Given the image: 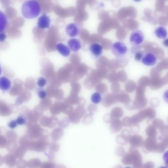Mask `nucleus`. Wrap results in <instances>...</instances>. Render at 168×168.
I'll use <instances>...</instances> for the list:
<instances>
[{
  "label": "nucleus",
  "mask_w": 168,
  "mask_h": 168,
  "mask_svg": "<svg viewBox=\"0 0 168 168\" xmlns=\"http://www.w3.org/2000/svg\"><path fill=\"white\" fill-rule=\"evenodd\" d=\"M121 159V162L126 165H132L135 168L143 167L142 158L138 150L132 147L129 150V152L124 155Z\"/></svg>",
  "instance_id": "1"
},
{
  "label": "nucleus",
  "mask_w": 168,
  "mask_h": 168,
  "mask_svg": "<svg viewBox=\"0 0 168 168\" xmlns=\"http://www.w3.org/2000/svg\"><path fill=\"white\" fill-rule=\"evenodd\" d=\"M41 7L36 0H28L22 5V12L23 16L27 19H34L40 14Z\"/></svg>",
  "instance_id": "2"
},
{
  "label": "nucleus",
  "mask_w": 168,
  "mask_h": 168,
  "mask_svg": "<svg viewBox=\"0 0 168 168\" xmlns=\"http://www.w3.org/2000/svg\"><path fill=\"white\" fill-rule=\"evenodd\" d=\"M156 116L155 110L151 107H148L133 115L131 118L133 125L138 124L146 118L154 119Z\"/></svg>",
  "instance_id": "3"
},
{
  "label": "nucleus",
  "mask_w": 168,
  "mask_h": 168,
  "mask_svg": "<svg viewBox=\"0 0 168 168\" xmlns=\"http://www.w3.org/2000/svg\"><path fill=\"white\" fill-rule=\"evenodd\" d=\"M159 143L157 137H148L144 141L143 147L145 152H157Z\"/></svg>",
  "instance_id": "4"
},
{
  "label": "nucleus",
  "mask_w": 168,
  "mask_h": 168,
  "mask_svg": "<svg viewBox=\"0 0 168 168\" xmlns=\"http://www.w3.org/2000/svg\"><path fill=\"white\" fill-rule=\"evenodd\" d=\"M127 50L126 45L121 42L114 43L112 45L111 48L112 53L117 57H124L127 53Z\"/></svg>",
  "instance_id": "5"
},
{
  "label": "nucleus",
  "mask_w": 168,
  "mask_h": 168,
  "mask_svg": "<svg viewBox=\"0 0 168 168\" xmlns=\"http://www.w3.org/2000/svg\"><path fill=\"white\" fill-rule=\"evenodd\" d=\"M145 38V35L143 32L136 30L133 31L130 37L131 44L134 46H137L143 43Z\"/></svg>",
  "instance_id": "6"
},
{
  "label": "nucleus",
  "mask_w": 168,
  "mask_h": 168,
  "mask_svg": "<svg viewBox=\"0 0 168 168\" xmlns=\"http://www.w3.org/2000/svg\"><path fill=\"white\" fill-rule=\"evenodd\" d=\"M141 60L142 63L147 66H154L157 62L156 55L151 52H148L144 54Z\"/></svg>",
  "instance_id": "7"
},
{
  "label": "nucleus",
  "mask_w": 168,
  "mask_h": 168,
  "mask_svg": "<svg viewBox=\"0 0 168 168\" xmlns=\"http://www.w3.org/2000/svg\"><path fill=\"white\" fill-rule=\"evenodd\" d=\"M67 34L70 37H74L78 35L80 33L79 26L75 23H71L68 24L66 28Z\"/></svg>",
  "instance_id": "8"
},
{
  "label": "nucleus",
  "mask_w": 168,
  "mask_h": 168,
  "mask_svg": "<svg viewBox=\"0 0 168 168\" xmlns=\"http://www.w3.org/2000/svg\"><path fill=\"white\" fill-rule=\"evenodd\" d=\"M103 48L101 45L95 43L90 46L89 51L92 57L95 59H97L101 55Z\"/></svg>",
  "instance_id": "9"
},
{
  "label": "nucleus",
  "mask_w": 168,
  "mask_h": 168,
  "mask_svg": "<svg viewBox=\"0 0 168 168\" xmlns=\"http://www.w3.org/2000/svg\"><path fill=\"white\" fill-rule=\"evenodd\" d=\"M51 19L47 15L44 14L38 19L37 26L38 28L44 29L48 28L50 27Z\"/></svg>",
  "instance_id": "10"
},
{
  "label": "nucleus",
  "mask_w": 168,
  "mask_h": 168,
  "mask_svg": "<svg viewBox=\"0 0 168 168\" xmlns=\"http://www.w3.org/2000/svg\"><path fill=\"white\" fill-rule=\"evenodd\" d=\"M129 142L131 147L137 148L143 146L144 141L143 137L140 135H134L131 136Z\"/></svg>",
  "instance_id": "11"
},
{
  "label": "nucleus",
  "mask_w": 168,
  "mask_h": 168,
  "mask_svg": "<svg viewBox=\"0 0 168 168\" xmlns=\"http://www.w3.org/2000/svg\"><path fill=\"white\" fill-rule=\"evenodd\" d=\"M68 45L70 50L75 52L79 51L82 47L81 41L77 38L70 39L68 42Z\"/></svg>",
  "instance_id": "12"
},
{
  "label": "nucleus",
  "mask_w": 168,
  "mask_h": 168,
  "mask_svg": "<svg viewBox=\"0 0 168 168\" xmlns=\"http://www.w3.org/2000/svg\"><path fill=\"white\" fill-rule=\"evenodd\" d=\"M109 129L113 133H116L120 131L123 127L122 121L119 119H114L111 122Z\"/></svg>",
  "instance_id": "13"
},
{
  "label": "nucleus",
  "mask_w": 168,
  "mask_h": 168,
  "mask_svg": "<svg viewBox=\"0 0 168 168\" xmlns=\"http://www.w3.org/2000/svg\"><path fill=\"white\" fill-rule=\"evenodd\" d=\"M56 48L58 52L64 57H68L70 54V50L69 48L62 43L57 44Z\"/></svg>",
  "instance_id": "14"
},
{
  "label": "nucleus",
  "mask_w": 168,
  "mask_h": 168,
  "mask_svg": "<svg viewBox=\"0 0 168 168\" xmlns=\"http://www.w3.org/2000/svg\"><path fill=\"white\" fill-rule=\"evenodd\" d=\"M8 22L7 16L3 12L0 10V33L4 31L7 26Z\"/></svg>",
  "instance_id": "15"
},
{
  "label": "nucleus",
  "mask_w": 168,
  "mask_h": 168,
  "mask_svg": "<svg viewBox=\"0 0 168 168\" xmlns=\"http://www.w3.org/2000/svg\"><path fill=\"white\" fill-rule=\"evenodd\" d=\"M11 81L7 77H0V89L3 91L8 90L11 87Z\"/></svg>",
  "instance_id": "16"
},
{
  "label": "nucleus",
  "mask_w": 168,
  "mask_h": 168,
  "mask_svg": "<svg viewBox=\"0 0 168 168\" xmlns=\"http://www.w3.org/2000/svg\"><path fill=\"white\" fill-rule=\"evenodd\" d=\"M111 114L114 119H119L123 116L124 111L121 107H116L112 109Z\"/></svg>",
  "instance_id": "17"
},
{
  "label": "nucleus",
  "mask_w": 168,
  "mask_h": 168,
  "mask_svg": "<svg viewBox=\"0 0 168 168\" xmlns=\"http://www.w3.org/2000/svg\"><path fill=\"white\" fill-rule=\"evenodd\" d=\"M155 34L159 38L164 39L166 37L167 32L165 27L162 26L158 27L155 31Z\"/></svg>",
  "instance_id": "18"
},
{
  "label": "nucleus",
  "mask_w": 168,
  "mask_h": 168,
  "mask_svg": "<svg viewBox=\"0 0 168 168\" xmlns=\"http://www.w3.org/2000/svg\"><path fill=\"white\" fill-rule=\"evenodd\" d=\"M146 133L148 137H157L156 129L152 125H150L146 129Z\"/></svg>",
  "instance_id": "19"
},
{
  "label": "nucleus",
  "mask_w": 168,
  "mask_h": 168,
  "mask_svg": "<svg viewBox=\"0 0 168 168\" xmlns=\"http://www.w3.org/2000/svg\"><path fill=\"white\" fill-rule=\"evenodd\" d=\"M116 140L117 144L123 146L126 145L129 142L121 134L118 135Z\"/></svg>",
  "instance_id": "20"
},
{
  "label": "nucleus",
  "mask_w": 168,
  "mask_h": 168,
  "mask_svg": "<svg viewBox=\"0 0 168 168\" xmlns=\"http://www.w3.org/2000/svg\"><path fill=\"white\" fill-rule=\"evenodd\" d=\"M102 98L99 93L96 92L92 94L91 97V100L95 104H98L101 101Z\"/></svg>",
  "instance_id": "21"
},
{
  "label": "nucleus",
  "mask_w": 168,
  "mask_h": 168,
  "mask_svg": "<svg viewBox=\"0 0 168 168\" xmlns=\"http://www.w3.org/2000/svg\"><path fill=\"white\" fill-rule=\"evenodd\" d=\"M152 124L151 125L156 129H159L161 126L164 125V121L158 118L152 121Z\"/></svg>",
  "instance_id": "22"
},
{
  "label": "nucleus",
  "mask_w": 168,
  "mask_h": 168,
  "mask_svg": "<svg viewBox=\"0 0 168 168\" xmlns=\"http://www.w3.org/2000/svg\"><path fill=\"white\" fill-rule=\"evenodd\" d=\"M160 132L161 135V137L163 139L168 138V127L167 126L164 125L160 129Z\"/></svg>",
  "instance_id": "23"
},
{
  "label": "nucleus",
  "mask_w": 168,
  "mask_h": 168,
  "mask_svg": "<svg viewBox=\"0 0 168 168\" xmlns=\"http://www.w3.org/2000/svg\"><path fill=\"white\" fill-rule=\"evenodd\" d=\"M63 106H51L50 111L52 114H60L61 112H62Z\"/></svg>",
  "instance_id": "24"
},
{
  "label": "nucleus",
  "mask_w": 168,
  "mask_h": 168,
  "mask_svg": "<svg viewBox=\"0 0 168 168\" xmlns=\"http://www.w3.org/2000/svg\"><path fill=\"white\" fill-rule=\"evenodd\" d=\"M122 122L123 126L126 127H130L134 125L131 118L128 117H125L123 119Z\"/></svg>",
  "instance_id": "25"
},
{
  "label": "nucleus",
  "mask_w": 168,
  "mask_h": 168,
  "mask_svg": "<svg viewBox=\"0 0 168 168\" xmlns=\"http://www.w3.org/2000/svg\"><path fill=\"white\" fill-rule=\"evenodd\" d=\"M58 119L55 117H52L49 119L48 126L50 128H53L57 125Z\"/></svg>",
  "instance_id": "26"
},
{
  "label": "nucleus",
  "mask_w": 168,
  "mask_h": 168,
  "mask_svg": "<svg viewBox=\"0 0 168 168\" xmlns=\"http://www.w3.org/2000/svg\"><path fill=\"white\" fill-rule=\"evenodd\" d=\"M47 83V80L44 77H40L39 78L37 82V85L40 88H42L46 85Z\"/></svg>",
  "instance_id": "27"
},
{
  "label": "nucleus",
  "mask_w": 168,
  "mask_h": 168,
  "mask_svg": "<svg viewBox=\"0 0 168 168\" xmlns=\"http://www.w3.org/2000/svg\"><path fill=\"white\" fill-rule=\"evenodd\" d=\"M37 93L40 99H43L46 98L47 93L45 90L42 88L38 89L37 90Z\"/></svg>",
  "instance_id": "28"
},
{
  "label": "nucleus",
  "mask_w": 168,
  "mask_h": 168,
  "mask_svg": "<svg viewBox=\"0 0 168 168\" xmlns=\"http://www.w3.org/2000/svg\"><path fill=\"white\" fill-rule=\"evenodd\" d=\"M115 153L117 156L121 157L123 156L125 153L124 148L122 147H118L116 148Z\"/></svg>",
  "instance_id": "29"
},
{
  "label": "nucleus",
  "mask_w": 168,
  "mask_h": 168,
  "mask_svg": "<svg viewBox=\"0 0 168 168\" xmlns=\"http://www.w3.org/2000/svg\"><path fill=\"white\" fill-rule=\"evenodd\" d=\"M121 134L127 139L128 141L131 136V132L126 129H124L122 130Z\"/></svg>",
  "instance_id": "30"
},
{
  "label": "nucleus",
  "mask_w": 168,
  "mask_h": 168,
  "mask_svg": "<svg viewBox=\"0 0 168 168\" xmlns=\"http://www.w3.org/2000/svg\"><path fill=\"white\" fill-rule=\"evenodd\" d=\"M130 127L131 132L135 134L138 133L140 130V127L138 124L134 125Z\"/></svg>",
  "instance_id": "31"
},
{
  "label": "nucleus",
  "mask_w": 168,
  "mask_h": 168,
  "mask_svg": "<svg viewBox=\"0 0 168 168\" xmlns=\"http://www.w3.org/2000/svg\"><path fill=\"white\" fill-rule=\"evenodd\" d=\"M113 119L111 114H106L103 117V121L106 123H111Z\"/></svg>",
  "instance_id": "32"
},
{
  "label": "nucleus",
  "mask_w": 168,
  "mask_h": 168,
  "mask_svg": "<svg viewBox=\"0 0 168 168\" xmlns=\"http://www.w3.org/2000/svg\"><path fill=\"white\" fill-rule=\"evenodd\" d=\"M125 107L128 110L130 111H132L135 109L134 102L129 101L127 103H126Z\"/></svg>",
  "instance_id": "33"
},
{
  "label": "nucleus",
  "mask_w": 168,
  "mask_h": 168,
  "mask_svg": "<svg viewBox=\"0 0 168 168\" xmlns=\"http://www.w3.org/2000/svg\"><path fill=\"white\" fill-rule=\"evenodd\" d=\"M144 55L143 52L141 51L138 52L135 55V59L136 60L139 61L141 60L142 57Z\"/></svg>",
  "instance_id": "34"
},
{
  "label": "nucleus",
  "mask_w": 168,
  "mask_h": 168,
  "mask_svg": "<svg viewBox=\"0 0 168 168\" xmlns=\"http://www.w3.org/2000/svg\"><path fill=\"white\" fill-rule=\"evenodd\" d=\"M16 121L17 124L20 125H24L26 122L25 119L22 117H19L17 119Z\"/></svg>",
  "instance_id": "35"
},
{
  "label": "nucleus",
  "mask_w": 168,
  "mask_h": 168,
  "mask_svg": "<svg viewBox=\"0 0 168 168\" xmlns=\"http://www.w3.org/2000/svg\"><path fill=\"white\" fill-rule=\"evenodd\" d=\"M155 166L154 163L151 161H148L144 165H143V168H153Z\"/></svg>",
  "instance_id": "36"
},
{
  "label": "nucleus",
  "mask_w": 168,
  "mask_h": 168,
  "mask_svg": "<svg viewBox=\"0 0 168 168\" xmlns=\"http://www.w3.org/2000/svg\"><path fill=\"white\" fill-rule=\"evenodd\" d=\"M88 111L91 114H93L97 109V107L94 105L90 106L88 107Z\"/></svg>",
  "instance_id": "37"
},
{
  "label": "nucleus",
  "mask_w": 168,
  "mask_h": 168,
  "mask_svg": "<svg viewBox=\"0 0 168 168\" xmlns=\"http://www.w3.org/2000/svg\"><path fill=\"white\" fill-rule=\"evenodd\" d=\"M17 124L16 121H13L10 122L8 126L10 128L13 129L17 127Z\"/></svg>",
  "instance_id": "38"
},
{
  "label": "nucleus",
  "mask_w": 168,
  "mask_h": 168,
  "mask_svg": "<svg viewBox=\"0 0 168 168\" xmlns=\"http://www.w3.org/2000/svg\"><path fill=\"white\" fill-rule=\"evenodd\" d=\"M6 37V35L2 33H0V42H2L5 41Z\"/></svg>",
  "instance_id": "39"
},
{
  "label": "nucleus",
  "mask_w": 168,
  "mask_h": 168,
  "mask_svg": "<svg viewBox=\"0 0 168 168\" xmlns=\"http://www.w3.org/2000/svg\"><path fill=\"white\" fill-rule=\"evenodd\" d=\"M163 44L164 46L166 47H168V40L167 38L163 42Z\"/></svg>",
  "instance_id": "40"
},
{
  "label": "nucleus",
  "mask_w": 168,
  "mask_h": 168,
  "mask_svg": "<svg viewBox=\"0 0 168 168\" xmlns=\"http://www.w3.org/2000/svg\"><path fill=\"white\" fill-rule=\"evenodd\" d=\"M2 68H1V65H0V75H1L2 73Z\"/></svg>",
  "instance_id": "41"
},
{
  "label": "nucleus",
  "mask_w": 168,
  "mask_h": 168,
  "mask_svg": "<svg viewBox=\"0 0 168 168\" xmlns=\"http://www.w3.org/2000/svg\"><path fill=\"white\" fill-rule=\"evenodd\" d=\"M134 1L136 2H140L141 1V0H134Z\"/></svg>",
  "instance_id": "42"
}]
</instances>
